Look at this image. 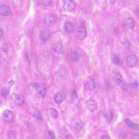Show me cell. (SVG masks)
Wrapping results in <instances>:
<instances>
[{
	"label": "cell",
	"instance_id": "37",
	"mask_svg": "<svg viewBox=\"0 0 139 139\" xmlns=\"http://www.w3.org/2000/svg\"><path fill=\"white\" fill-rule=\"evenodd\" d=\"M137 16L139 17V9L137 11Z\"/></svg>",
	"mask_w": 139,
	"mask_h": 139
},
{
	"label": "cell",
	"instance_id": "32",
	"mask_svg": "<svg viewBox=\"0 0 139 139\" xmlns=\"http://www.w3.org/2000/svg\"><path fill=\"white\" fill-rule=\"evenodd\" d=\"M48 133L51 138H52V139H55V135H54V134L53 132H52V131H48Z\"/></svg>",
	"mask_w": 139,
	"mask_h": 139
},
{
	"label": "cell",
	"instance_id": "11",
	"mask_svg": "<svg viewBox=\"0 0 139 139\" xmlns=\"http://www.w3.org/2000/svg\"><path fill=\"white\" fill-rule=\"evenodd\" d=\"M53 49L56 53L62 54L64 52V48L62 44L60 43H56L53 46Z\"/></svg>",
	"mask_w": 139,
	"mask_h": 139
},
{
	"label": "cell",
	"instance_id": "28",
	"mask_svg": "<svg viewBox=\"0 0 139 139\" xmlns=\"http://www.w3.org/2000/svg\"><path fill=\"white\" fill-rule=\"evenodd\" d=\"M8 50H9V48H8V46L7 44H3V46H2V50L3 51V52H4L5 53L8 52Z\"/></svg>",
	"mask_w": 139,
	"mask_h": 139
},
{
	"label": "cell",
	"instance_id": "24",
	"mask_svg": "<svg viewBox=\"0 0 139 139\" xmlns=\"http://www.w3.org/2000/svg\"><path fill=\"white\" fill-rule=\"evenodd\" d=\"M29 86H31L32 87L34 88H35L37 90V91H38V93H39L41 94V88H40V86H39V85L38 84V83H32L29 85Z\"/></svg>",
	"mask_w": 139,
	"mask_h": 139
},
{
	"label": "cell",
	"instance_id": "13",
	"mask_svg": "<svg viewBox=\"0 0 139 139\" xmlns=\"http://www.w3.org/2000/svg\"><path fill=\"white\" fill-rule=\"evenodd\" d=\"M50 32L47 30H43L40 33V38L42 40L44 41H48L51 38Z\"/></svg>",
	"mask_w": 139,
	"mask_h": 139
},
{
	"label": "cell",
	"instance_id": "5",
	"mask_svg": "<svg viewBox=\"0 0 139 139\" xmlns=\"http://www.w3.org/2000/svg\"><path fill=\"white\" fill-rule=\"evenodd\" d=\"M76 5L75 2L72 0H67L65 2L64 6L65 11L67 12H71L76 9Z\"/></svg>",
	"mask_w": 139,
	"mask_h": 139
},
{
	"label": "cell",
	"instance_id": "23",
	"mask_svg": "<svg viewBox=\"0 0 139 139\" xmlns=\"http://www.w3.org/2000/svg\"><path fill=\"white\" fill-rule=\"evenodd\" d=\"M9 93V91L7 88H3L1 91V96L3 98H6Z\"/></svg>",
	"mask_w": 139,
	"mask_h": 139
},
{
	"label": "cell",
	"instance_id": "17",
	"mask_svg": "<svg viewBox=\"0 0 139 139\" xmlns=\"http://www.w3.org/2000/svg\"><path fill=\"white\" fill-rule=\"evenodd\" d=\"M79 54L77 51L73 50L70 54V58L72 62H76L78 60Z\"/></svg>",
	"mask_w": 139,
	"mask_h": 139
},
{
	"label": "cell",
	"instance_id": "25",
	"mask_svg": "<svg viewBox=\"0 0 139 139\" xmlns=\"http://www.w3.org/2000/svg\"><path fill=\"white\" fill-rule=\"evenodd\" d=\"M33 116L34 117H35L36 119L38 120H42L41 114L38 111H35Z\"/></svg>",
	"mask_w": 139,
	"mask_h": 139
},
{
	"label": "cell",
	"instance_id": "7",
	"mask_svg": "<svg viewBox=\"0 0 139 139\" xmlns=\"http://www.w3.org/2000/svg\"><path fill=\"white\" fill-rule=\"evenodd\" d=\"M4 120L7 123H10L14 119V115L10 111L6 110L4 111L3 114Z\"/></svg>",
	"mask_w": 139,
	"mask_h": 139
},
{
	"label": "cell",
	"instance_id": "2",
	"mask_svg": "<svg viewBox=\"0 0 139 139\" xmlns=\"http://www.w3.org/2000/svg\"><path fill=\"white\" fill-rule=\"evenodd\" d=\"M138 58L137 57L134 55H131L126 58V65L129 67H136L138 64Z\"/></svg>",
	"mask_w": 139,
	"mask_h": 139
},
{
	"label": "cell",
	"instance_id": "33",
	"mask_svg": "<svg viewBox=\"0 0 139 139\" xmlns=\"http://www.w3.org/2000/svg\"><path fill=\"white\" fill-rule=\"evenodd\" d=\"M131 86L134 88H138V86H139V84H138V82H135L131 84Z\"/></svg>",
	"mask_w": 139,
	"mask_h": 139
},
{
	"label": "cell",
	"instance_id": "1",
	"mask_svg": "<svg viewBox=\"0 0 139 139\" xmlns=\"http://www.w3.org/2000/svg\"><path fill=\"white\" fill-rule=\"evenodd\" d=\"M10 100L18 106L22 105L24 102V97L21 94H13L10 97Z\"/></svg>",
	"mask_w": 139,
	"mask_h": 139
},
{
	"label": "cell",
	"instance_id": "4",
	"mask_svg": "<svg viewBox=\"0 0 139 139\" xmlns=\"http://www.w3.org/2000/svg\"><path fill=\"white\" fill-rule=\"evenodd\" d=\"M66 95L65 92L61 91L57 92L54 96V101L57 104H61L66 98Z\"/></svg>",
	"mask_w": 139,
	"mask_h": 139
},
{
	"label": "cell",
	"instance_id": "31",
	"mask_svg": "<svg viewBox=\"0 0 139 139\" xmlns=\"http://www.w3.org/2000/svg\"><path fill=\"white\" fill-rule=\"evenodd\" d=\"M105 2L107 5H110L113 4L115 3L116 0H105Z\"/></svg>",
	"mask_w": 139,
	"mask_h": 139
},
{
	"label": "cell",
	"instance_id": "10",
	"mask_svg": "<svg viewBox=\"0 0 139 139\" xmlns=\"http://www.w3.org/2000/svg\"><path fill=\"white\" fill-rule=\"evenodd\" d=\"M123 25L127 29H132L134 27V21L131 18H126L123 21Z\"/></svg>",
	"mask_w": 139,
	"mask_h": 139
},
{
	"label": "cell",
	"instance_id": "14",
	"mask_svg": "<svg viewBox=\"0 0 139 139\" xmlns=\"http://www.w3.org/2000/svg\"><path fill=\"white\" fill-rule=\"evenodd\" d=\"M85 87L87 90L92 91L96 88V85L95 82L93 81L89 80L86 82Z\"/></svg>",
	"mask_w": 139,
	"mask_h": 139
},
{
	"label": "cell",
	"instance_id": "8",
	"mask_svg": "<svg viewBox=\"0 0 139 139\" xmlns=\"http://www.w3.org/2000/svg\"><path fill=\"white\" fill-rule=\"evenodd\" d=\"M86 107L88 111L93 112L96 108L97 104L93 100L89 99L86 102Z\"/></svg>",
	"mask_w": 139,
	"mask_h": 139
},
{
	"label": "cell",
	"instance_id": "19",
	"mask_svg": "<svg viewBox=\"0 0 139 139\" xmlns=\"http://www.w3.org/2000/svg\"><path fill=\"white\" fill-rule=\"evenodd\" d=\"M64 28L66 32L68 33H71L72 32L74 29V26L72 23L71 22L66 23L64 26Z\"/></svg>",
	"mask_w": 139,
	"mask_h": 139
},
{
	"label": "cell",
	"instance_id": "35",
	"mask_svg": "<svg viewBox=\"0 0 139 139\" xmlns=\"http://www.w3.org/2000/svg\"><path fill=\"white\" fill-rule=\"evenodd\" d=\"M133 139H139V135L137 134H135L133 136Z\"/></svg>",
	"mask_w": 139,
	"mask_h": 139
},
{
	"label": "cell",
	"instance_id": "12",
	"mask_svg": "<svg viewBox=\"0 0 139 139\" xmlns=\"http://www.w3.org/2000/svg\"><path fill=\"white\" fill-rule=\"evenodd\" d=\"M47 114L48 116L50 118L55 119L58 117V113L55 108H50L47 110Z\"/></svg>",
	"mask_w": 139,
	"mask_h": 139
},
{
	"label": "cell",
	"instance_id": "3",
	"mask_svg": "<svg viewBox=\"0 0 139 139\" xmlns=\"http://www.w3.org/2000/svg\"><path fill=\"white\" fill-rule=\"evenodd\" d=\"M70 125L74 130L79 131L83 126V122L80 119H73L71 122Z\"/></svg>",
	"mask_w": 139,
	"mask_h": 139
},
{
	"label": "cell",
	"instance_id": "9",
	"mask_svg": "<svg viewBox=\"0 0 139 139\" xmlns=\"http://www.w3.org/2000/svg\"><path fill=\"white\" fill-rule=\"evenodd\" d=\"M0 14L3 16H9L11 14L10 7L5 5H2L0 6Z\"/></svg>",
	"mask_w": 139,
	"mask_h": 139
},
{
	"label": "cell",
	"instance_id": "22",
	"mask_svg": "<svg viewBox=\"0 0 139 139\" xmlns=\"http://www.w3.org/2000/svg\"><path fill=\"white\" fill-rule=\"evenodd\" d=\"M58 74L60 78H61L62 79L65 78L67 77V71L64 69H60L58 71Z\"/></svg>",
	"mask_w": 139,
	"mask_h": 139
},
{
	"label": "cell",
	"instance_id": "15",
	"mask_svg": "<svg viewBox=\"0 0 139 139\" xmlns=\"http://www.w3.org/2000/svg\"><path fill=\"white\" fill-rule=\"evenodd\" d=\"M60 136L62 138L64 139H68L70 137V133L67 129L66 128L63 127L61 128L59 131Z\"/></svg>",
	"mask_w": 139,
	"mask_h": 139
},
{
	"label": "cell",
	"instance_id": "20",
	"mask_svg": "<svg viewBox=\"0 0 139 139\" xmlns=\"http://www.w3.org/2000/svg\"><path fill=\"white\" fill-rule=\"evenodd\" d=\"M114 81L117 84H121L122 83V77L120 73L117 72L115 74L114 76Z\"/></svg>",
	"mask_w": 139,
	"mask_h": 139
},
{
	"label": "cell",
	"instance_id": "30",
	"mask_svg": "<svg viewBox=\"0 0 139 139\" xmlns=\"http://www.w3.org/2000/svg\"><path fill=\"white\" fill-rule=\"evenodd\" d=\"M46 92H47V89L45 88H44L43 90L41 91V94L42 97L43 98H44L46 96Z\"/></svg>",
	"mask_w": 139,
	"mask_h": 139
},
{
	"label": "cell",
	"instance_id": "26",
	"mask_svg": "<svg viewBox=\"0 0 139 139\" xmlns=\"http://www.w3.org/2000/svg\"><path fill=\"white\" fill-rule=\"evenodd\" d=\"M112 61L115 64H118L120 63V59L117 56H115L112 58Z\"/></svg>",
	"mask_w": 139,
	"mask_h": 139
},
{
	"label": "cell",
	"instance_id": "16",
	"mask_svg": "<svg viewBox=\"0 0 139 139\" xmlns=\"http://www.w3.org/2000/svg\"><path fill=\"white\" fill-rule=\"evenodd\" d=\"M56 17L53 14H49L46 17V21L49 24H53L56 22Z\"/></svg>",
	"mask_w": 139,
	"mask_h": 139
},
{
	"label": "cell",
	"instance_id": "34",
	"mask_svg": "<svg viewBox=\"0 0 139 139\" xmlns=\"http://www.w3.org/2000/svg\"><path fill=\"white\" fill-rule=\"evenodd\" d=\"M100 139H110V137L108 136V135H104L101 137Z\"/></svg>",
	"mask_w": 139,
	"mask_h": 139
},
{
	"label": "cell",
	"instance_id": "18",
	"mask_svg": "<svg viewBox=\"0 0 139 139\" xmlns=\"http://www.w3.org/2000/svg\"><path fill=\"white\" fill-rule=\"evenodd\" d=\"M125 122L131 128L134 130H139V125L136 123H133L129 119H126Z\"/></svg>",
	"mask_w": 139,
	"mask_h": 139
},
{
	"label": "cell",
	"instance_id": "21",
	"mask_svg": "<svg viewBox=\"0 0 139 139\" xmlns=\"http://www.w3.org/2000/svg\"><path fill=\"white\" fill-rule=\"evenodd\" d=\"M105 118L108 122H110L113 118V113L111 111H108L105 112Z\"/></svg>",
	"mask_w": 139,
	"mask_h": 139
},
{
	"label": "cell",
	"instance_id": "6",
	"mask_svg": "<svg viewBox=\"0 0 139 139\" xmlns=\"http://www.w3.org/2000/svg\"><path fill=\"white\" fill-rule=\"evenodd\" d=\"M87 36V31L86 28L84 27H79L77 29L76 36L80 40H83Z\"/></svg>",
	"mask_w": 139,
	"mask_h": 139
},
{
	"label": "cell",
	"instance_id": "29",
	"mask_svg": "<svg viewBox=\"0 0 139 139\" xmlns=\"http://www.w3.org/2000/svg\"><path fill=\"white\" fill-rule=\"evenodd\" d=\"M16 135L15 133L13 131H10L8 134V137L10 139H14Z\"/></svg>",
	"mask_w": 139,
	"mask_h": 139
},
{
	"label": "cell",
	"instance_id": "36",
	"mask_svg": "<svg viewBox=\"0 0 139 139\" xmlns=\"http://www.w3.org/2000/svg\"><path fill=\"white\" fill-rule=\"evenodd\" d=\"M3 33L2 32V29L1 30V38H2V36H3Z\"/></svg>",
	"mask_w": 139,
	"mask_h": 139
},
{
	"label": "cell",
	"instance_id": "27",
	"mask_svg": "<svg viewBox=\"0 0 139 139\" xmlns=\"http://www.w3.org/2000/svg\"><path fill=\"white\" fill-rule=\"evenodd\" d=\"M41 1L42 3L46 6H50L52 2V0H41Z\"/></svg>",
	"mask_w": 139,
	"mask_h": 139
}]
</instances>
